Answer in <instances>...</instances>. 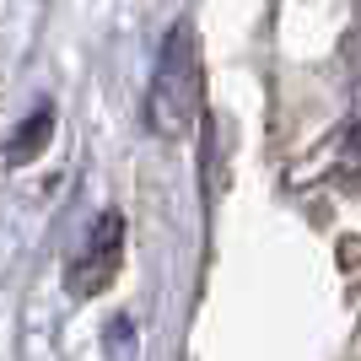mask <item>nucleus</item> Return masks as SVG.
I'll return each mask as SVG.
<instances>
[{"mask_svg": "<svg viewBox=\"0 0 361 361\" xmlns=\"http://www.w3.org/2000/svg\"><path fill=\"white\" fill-rule=\"evenodd\" d=\"M146 119H151V130L167 135V140L189 135V124L200 119V49H195V27H189V22H173L167 38H162Z\"/></svg>", "mask_w": 361, "mask_h": 361, "instance_id": "nucleus-1", "label": "nucleus"}, {"mask_svg": "<svg viewBox=\"0 0 361 361\" xmlns=\"http://www.w3.org/2000/svg\"><path fill=\"white\" fill-rule=\"evenodd\" d=\"M119 248H124V221H119V211H103L97 221H92L81 254L71 259V275H65L75 297H92V291H103L108 281H114V270H119Z\"/></svg>", "mask_w": 361, "mask_h": 361, "instance_id": "nucleus-2", "label": "nucleus"}, {"mask_svg": "<svg viewBox=\"0 0 361 361\" xmlns=\"http://www.w3.org/2000/svg\"><path fill=\"white\" fill-rule=\"evenodd\" d=\"M49 130H54V114H49V108H38V114L16 130V140H11V151H6V157H11V162H32V157L49 146Z\"/></svg>", "mask_w": 361, "mask_h": 361, "instance_id": "nucleus-3", "label": "nucleus"}, {"mask_svg": "<svg viewBox=\"0 0 361 361\" xmlns=\"http://www.w3.org/2000/svg\"><path fill=\"white\" fill-rule=\"evenodd\" d=\"M350 157H361V124L350 130Z\"/></svg>", "mask_w": 361, "mask_h": 361, "instance_id": "nucleus-4", "label": "nucleus"}]
</instances>
